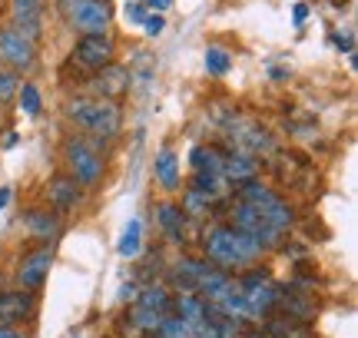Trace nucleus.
I'll list each match as a JSON object with an SVG mask.
<instances>
[{"instance_id": "obj_31", "label": "nucleus", "mask_w": 358, "mask_h": 338, "mask_svg": "<svg viewBox=\"0 0 358 338\" xmlns=\"http://www.w3.org/2000/svg\"><path fill=\"white\" fill-rule=\"evenodd\" d=\"M292 20H295V27H302V24H306V20H308V3H295Z\"/></svg>"}, {"instance_id": "obj_18", "label": "nucleus", "mask_w": 358, "mask_h": 338, "mask_svg": "<svg viewBox=\"0 0 358 338\" xmlns=\"http://www.w3.org/2000/svg\"><path fill=\"white\" fill-rule=\"evenodd\" d=\"M222 159H226V149H222V146H216V143L192 146V149H189L192 172H216V176H222Z\"/></svg>"}, {"instance_id": "obj_2", "label": "nucleus", "mask_w": 358, "mask_h": 338, "mask_svg": "<svg viewBox=\"0 0 358 338\" xmlns=\"http://www.w3.org/2000/svg\"><path fill=\"white\" fill-rule=\"evenodd\" d=\"M66 119L77 123L83 133L100 136V140H116L120 126H123L120 106L110 103V100H96V96H73V100H66Z\"/></svg>"}, {"instance_id": "obj_10", "label": "nucleus", "mask_w": 358, "mask_h": 338, "mask_svg": "<svg viewBox=\"0 0 358 338\" xmlns=\"http://www.w3.org/2000/svg\"><path fill=\"white\" fill-rule=\"evenodd\" d=\"M37 312V295L24 292V288H3L0 292V325L17 328L20 322L34 318Z\"/></svg>"}, {"instance_id": "obj_7", "label": "nucleus", "mask_w": 358, "mask_h": 338, "mask_svg": "<svg viewBox=\"0 0 358 338\" xmlns=\"http://www.w3.org/2000/svg\"><path fill=\"white\" fill-rule=\"evenodd\" d=\"M0 60L7 64V70H13V73L20 77V73L37 66V43L27 40L13 24L3 27V30H0Z\"/></svg>"}, {"instance_id": "obj_11", "label": "nucleus", "mask_w": 358, "mask_h": 338, "mask_svg": "<svg viewBox=\"0 0 358 338\" xmlns=\"http://www.w3.org/2000/svg\"><path fill=\"white\" fill-rule=\"evenodd\" d=\"M153 216H156V226H159V233L166 235L169 246H186V216H182V209L179 203L173 199H159L153 206Z\"/></svg>"}, {"instance_id": "obj_1", "label": "nucleus", "mask_w": 358, "mask_h": 338, "mask_svg": "<svg viewBox=\"0 0 358 338\" xmlns=\"http://www.w3.org/2000/svg\"><path fill=\"white\" fill-rule=\"evenodd\" d=\"M203 259L213 262L216 269H245L262 259V246L249 235L236 233L229 222H213L203 233Z\"/></svg>"}, {"instance_id": "obj_8", "label": "nucleus", "mask_w": 358, "mask_h": 338, "mask_svg": "<svg viewBox=\"0 0 358 338\" xmlns=\"http://www.w3.org/2000/svg\"><path fill=\"white\" fill-rule=\"evenodd\" d=\"M90 93L96 96V100H110V103H116L123 93L129 90V83H133V73H129L123 64H106L103 70H96V73H90Z\"/></svg>"}, {"instance_id": "obj_35", "label": "nucleus", "mask_w": 358, "mask_h": 338, "mask_svg": "<svg viewBox=\"0 0 358 338\" xmlns=\"http://www.w3.org/2000/svg\"><path fill=\"white\" fill-rule=\"evenodd\" d=\"M3 146H7V149H10V146H17V133H7V140H3Z\"/></svg>"}, {"instance_id": "obj_21", "label": "nucleus", "mask_w": 358, "mask_h": 338, "mask_svg": "<svg viewBox=\"0 0 358 338\" xmlns=\"http://www.w3.org/2000/svg\"><path fill=\"white\" fill-rule=\"evenodd\" d=\"M203 64H206V73H209V77H226L232 66V53L226 50V47H219V43H209Z\"/></svg>"}, {"instance_id": "obj_33", "label": "nucleus", "mask_w": 358, "mask_h": 338, "mask_svg": "<svg viewBox=\"0 0 358 338\" xmlns=\"http://www.w3.org/2000/svg\"><path fill=\"white\" fill-rule=\"evenodd\" d=\"M0 338H27L20 328H10V325H0Z\"/></svg>"}, {"instance_id": "obj_26", "label": "nucleus", "mask_w": 358, "mask_h": 338, "mask_svg": "<svg viewBox=\"0 0 358 338\" xmlns=\"http://www.w3.org/2000/svg\"><path fill=\"white\" fill-rule=\"evenodd\" d=\"M166 30V17L163 13H146V20H143V34L153 40V37H159Z\"/></svg>"}, {"instance_id": "obj_27", "label": "nucleus", "mask_w": 358, "mask_h": 338, "mask_svg": "<svg viewBox=\"0 0 358 338\" xmlns=\"http://www.w3.org/2000/svg\"><path fill=\"white\" fill-rule=\"evenodd\" d=\"M146 13H150V10L143 7L140 0H129L127 7H123V17H127L129 24H140V27H143V20H146Z\"/></svg>"}, {"instance_id": "obj_30", "label": "nucleus", "mask_w": 358, "mask_h": 338, "mask_svg": "<svg viewBox=\"0 0 358 338\" xmlns=\"http://www.w3.org/2000/svg\"><path fill=\"white\" fill-rule=\"evenodd\" d=\"M136 295H140V286H136V282H129V286L120 288V302H136Z\"/></svg>"}, {"instance_id": "obj_20", "label": "nucleus", "mask_w": 358, "mask_h": 338, "mask_svg": "<svg viewBox=\"0 0 358 338\" xmlns=\"http://www.w3.org/2000/svg\"><path fill=\"white\" fill-rule=\"evenodd\" d=\"M116 252L123 256V259H136L143 252V222L140 219H129L123 235H120V242H116Z\"/></svg>"}, {"instance_id": "obj_12", "label": "nucleus", "mask_w": 358, "mask_h": 338, "mask_svg": "<svg viewBox=\"0 0 358 338\" xmlns=\"http://www.w3.org/2000/svg\"><path fill=\"white\" fill-rule=\"evenodd\" d=\"M222 179L232 186H243V182L259 179V159L243 153V149H226L222 159Z\"/></svg>"}, {"instance_id": "obj_9", "label": "nucleus", "mask_w": 358, "mask_h": 338, "mask_svg": "<svg viewBox=\"0 0 358 338\" xmlns=\"http://www.w3.org/2000/svg\"><path fill=\"white\" fill-rule=\"evenodd\" d=\"M50 265H53V246H40L34 252H27L20 265H17V282L24 292H37L47 275H50Z\"/></svg>"}, {"instance_id": "obj_15", "label": "nucleus", "mask_w": 358, "mask_h": 338, "mask_svg": "<svg viewBox=\"0 0 358 338\" xmlns=\"http://www.w3.org/2000/svg\"><path fill=\"white\" fill-rule=\"evenodd\" d=\"M47 199H50L53 212H66L80 203V186L70 176H53L50 186H47Z\"/></svg>"}, {"instance_id": "obj_32", "label": "nucleus", "mask_w": 358, "mask_h": 338, "mask_svg": "<svg viewBox=\"0 0 358 338\" xmlns=\"http://www.w3.org/2000/svg\"><path fill=\"white\" fill-rule=\"evenodd\" d=\"M268 77L275 80V83H282V80L292 77V70H289V66H272V70H268Z\"/></svg>"}, {"instance_id": "obj_22", "label": "nucleus", "mask_w": 358, "mask_h": 338, "mask_svg": "<svg viewBox=\"0 0 358 338\" xmlns=\"http://www.w3.org/2000/svg\"><path fill=\"white\" fill-rule=\"evenodd\" d=\"M17 100H20V110H24L27 117H40V110H43V96H40L37 83H20Z\"/></svg>"}, {"instance_id": "obj_37", "label": "nucleus", "mask_w": 358, "mask_h": 338, "mask_svg": "<svg viewBox=\"0 0 358 338\" xmlns=\"http://www.w3.org/2000/svg\"><path fill=\"white\" fill-rule=\"evenodd\" d=\"M100 3H110V0H100Z\"/></svg>"}, {"instance_id": "obj_17", "label": "nucleus", "mask_w": 358, "mask_h": 338, "mask_svg": "<svg viewBox=\"0 0 358 338\" xmlns=\"http://www.w3.org/2000/svg\"><path fill=\"white\" fill-rule=\"evenodd\" d=\"M153 176H156V182H159L166 193H176L179 189V159H176V153H173L169 146H163V149L156 153Z\"/></svg>"}, {"instance_id": "obj_6", "label": "nucleus", "mask_w": 358, "mask_h": 338, "mask_svg": "<svg viewBox=\"0 0 358 338\" xmlns=\"http://www.w3.org/2000/svg\"><path fill=\"white\" fill-rule=\"evenodd\" d=\"M229 140L236 149H243V153H249V156H272L275 153V136H272V130H266L259 119H232L229 126Z\"/></svg>"}, {"instance_id": "obj_3", "label": "nucleus", "mask_w": 358, "mask_h": 338, "mask_svg": "<svg viewBox=\"0 0 358 338\" xmlns=\"http://www.w3.org/2000/svg\"><path fill=\"white\" fill-rule=\"evenodd\" d=\"M57 10L66 24L83 34H110L113 27V7L100 0H57Z\"/></svg>"}, {"instance_id": "obj_14", "label": "nucleus", "mask_w": 358, "mask_h": 338, "mask_svg": "<svg viewBox=\"0 0 358 338\" xmlns=\"http://www.w3.org/2000/svg\"><path fill=\"white\" fill-rule=\"evenodd\" d=\"M279 309L289 315V322H299V325H306L308 318L315 315V302H312V295H306V292H295V288L282 286Z\"/></svg>"}, {"instance_id": "obj_19", "label": "nucleus", "mask_w": 358, "mask_h": 338, "mask_svg": "<svg viewBox=\"0 0 358 338\" xmlns=\"http://www.w3.org/2000/svg\"><path fill=\"white\" fill-rule=\"evenodd\" d=\"M133 305H143V309H150V312H159V315H173V292L169 286H146L140 288V295Z\"/></svg>"}, {"instance_id": "obj_23", "label": "nucleus", "mask_w": 358, "mask_h": 338, "mask_svg": "<svg viewBox=\"0 0 358 338\" xmlns=\"http://www.w3.org/2000/svg\"><path fill=\"white\" fill-rule=\"evenodd\" d=\"M163 318H166V315L150 312V309H143V305H133V309H129V322L140 328V332H150V335H156V328L163 325Z\"/></svg>"}, {"instance_id": "obj_25", "label": "nucleus", "mask_w": 358, "mask_h": 338, "mask_svg": "<svg viewBox=\"0 0 358 338\" xmlns=\"http://www.w3.org/2000/svg\"><path fill=\"white\" fill-rule=\"evenodd\" d=\"M17 90H20V77H17L13 70H7V66H0V103L13 100Z\"/></svg>"}, {"instance_id": "obj_34", "label": "nucleus", "mask_w": 358, "mask_h": 338, "mask_svg": "<svg viewBox=\"0 0 358 338\" xmlns=\"http://www.w3.org/2000/svg\"><path fill=\"white\" fill-rule=\"evenodd\" d=\"M10 196H13V189H0V209H3L7 203H10Z\"/></svg>"}, {"instance_id": "obj_13", "label": "nucleus", "mask_w": 358, "mask_h": 338, "mask_svg": "<svg viewBox=\"0 0 358 338\" xmlns=\"http://www.w3.org/2000/svg\"><path fill=\"white\" fill-rule=\"evenodd\" d=\"M24 222H27V233L34 239L50 242V239L60 235V212H53V209H27Z\"/></svg>"}, {"instance_id": "obj_24", "label": "nucleus", "mask_w": 358, "mask_h": 338, "mask_svg": "<svg viewBox=\"0 0 358 338\" xmlns=\"http://www.w3.org/2000/svg\"><path fill=\"white\" fill-rule=\"evenodd\" d=\"M156 338H189V322H182L176 315H166L163 325L156 328Z\"/></svg>"}, {"instance_id": "obj_4", "label": "nucleus", "mask_w": 358, "mask_h": 338, "mask_svg": "<svg viewBox=\"0 0 358 338\" xmlns=\"http://www.w3.org/2000/svg\"><path fill=\"white\" fill-rule=\"evenodd\" d=\"M64 159H66V169H70V179L77 182V186H96L103 179V163L100 149L83 140V136H70L64 143Z\"/></svg>"}, {"instance_id": "obj_29", "label": "nucleus", "mask_w": 358, "mask_h": 338, "mask_svg": "<svg viewBox=\"0 0 358 338\" xmlns=\"http://www.w3.org/2000/svg\"><path fill=\"white\" fill-rule=\"evenodd\" d=\"M146 10H153V13H166L169 7H173V0H140Z\"/></svg>"}, {"instance_id": "obj_28", "label": "nucleus", "mask_w": 358, "mask_h": 338, "mask_svg": "<svg viewBox=\"0 0 358 338\" xmlns=\"http://www.w3.org/2000/svg\"><path fill=\"white\" fill-rule=\"evenodd\" d=\"M332 43L338 47V50H345L348 57L355 53V37H352V30H335V34H332Z\"/></svg>"}, {"instance_id": "obj_36", "label": "nucleus", "mask_w": 358, "mask_h": 338, "mask_svg": "<svg viewBox=\"0 0 358 338\" xmlns=\"http://www.w3.org/2000/svg\"><path fill=\"white\" fill-rule=\"evenodd\" d=\"M3 282H7V279H3V272H0V292H3Z\"/></svg>"}, {"instance_id": "obj_16", "label": "nucleus", "mask_w": 358, "mask_h": 338, "mask_svg": "<svg viewBox=\"0 0 358 338\" xmlns=\"http://www.w3.org/2000/svg\"><path fill=\"white\" fill-rule=\"evenodd\" d=\"M189 193H196L203 203H209V206H216V203L226 199V179L216 176V172H192Z\"/></svg>"}, {"instance_id": "obj_5", "label": "nucleus", "mask_w": 358, "mask_h": 338, "mask_svg": "<svg viewBox=\"0 0 358 338\" xmlns=\"http://www.w3.org/2000/svg\"><path fill=\"white\" fill-rule=\"evenodd\" d=\"M70 60H73L77 66H83V70H90V73L103 70L106 64H116L113 34H83V37H77Z\"/></svg>"}]
</instances>
